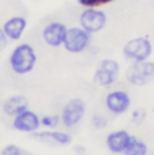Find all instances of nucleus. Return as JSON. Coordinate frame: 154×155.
I'll list each match as a JSON object with an SVG mask.
<instances>
[{"mask_svg": "<svg viewBox=\"0 0 154 155\" xmlns=\"http://www.w3.org/2000/svg\"><path fill=\"white\" fill-rule=\"evenodd\" d=\"M38 61V55L35 48L30 43H19L9 54V66L14 73L27 75L33 72Z\"/></svg>", "mask_w": 154, "mask_h": 155, "instance_id": "nucleus-1", "label": "nucleus"}, {"mask_svg": "<svg viewBox=\"0 0 154 155\" xmlns=\"http://www.w3.org/2000/svg\"><path fill=\"white\" fill-rule=\"evenodd\" d=\"M126 81L133 87H145L154 81V61H135L126 70Z\"/></svg>", "mask_w": 154, "mask_h": 155, "instance_id": "nucleus-2", "label": "nucleus"}, {"mask_svg": "<svg viewBox=\"0 0 154 155\" xmlns=\"http://www.w3.org/2000/svg\"><path fill=\"white\" fill-rule=\"evenodd\" d=\"M153 54V43L147 38L130 39L123 46V57L130 63L150 60Z\"/></svg>", "mask_w": 154, "mask_h": 155, "instance_id": "nucleus-3", "label": "nucleus"}, {"mask_svg": "<svg viewBox=\"0 0 154 155\" xmlns=\"http://www.w3.org/2000/svg\"><path fill=\"white\" fill-rule=\"evenodd\" d=\"M120 78V64L114 58H103L99 61L93 81L99 87H111Z\"/></svg>", "mask_w": 154, "mask_h": 155, "instance_id": "nucleus-4", "label": "nucleus"}, {"mask_svg": "<svg viewBox=\"0 0 154 155\" xmlns=\"http://www.w3.org/2000/svg\"><path fill=\"white\" fill-rule=\"evenodd\" d=\"M90 43H91V33H88L79 25L67 28L63 48L70 54H81L90 46Z\"/></svg>", "mask_w": 154, "mask_h": 155, "instance_id": "nucleus-5", "label": "nucleus"}, {"mask_svg": "<svg viewBox=\"0 0 154 155\" xmlns=\"http://www.w3.org/2000/svg\"><path fill=\"white\" fill-rule=\"evenodd\" d=\"M106 22H108L106 14L97 8H84L82 12L79 14V25L91 35L102 31Z\"/></svg>", "mask_w": 154, "mask_h": 155, "instance_id": "nucleus-6", "label": "nucleus"}, {"mask_svg": "<svg viewBox=\"0 0 154 155\" xmlns=\"http://www.w3.org/2000/svg\"><path fill=\"white\" fill-rule=\"evenodd\" d=\"M85 110H87V104L82 98L69 100L61 109V115H60L61 124L66 128H72V127L78 125L85 115Z\"/></svg>", "mask_w": 154, "mask_h": 155, "instance_id": "nucleus-7", "label": "nucleus"}, {"mask_svg": "<svg viewBox=\"0 0 154 155\" xmlns=\"http://www.w3.org/2000/svg\"><path fill=\"white\" fill-rule=\"evenodd\" d=\"M132 106V98L127 91L115 90L105 96V107L112 115H124Z\"/></svg>", "mask_w": 154, "mask_h": 155, "instance_id": "nucleus-8", "label": "nucleus"}, {"mask_svg": "<svg viewBox=\"0 0 154 155\" xmlns=\"http://www.w3.org/2000/svg\"><path fill=\"white\" fill-rule=\"evenodd\" d=\"M12 127H14V130H17L19 133L33 134L42 127V124H40V118L38 116V114H35L30 109H26V110L19 112L18 115L14 116Z\"/></svg>", "mask_w": 154, "mask_h": 155, "instance_id": "nucleus-9", "label": "nucleus"}, {"mask_svg": "<svg viewBox=\"0 0 154 155\" xmlns=\"http://www.w3.org/2000/svg\"><path fill=\"white\" fill-rule=\"evenodd\" d=\"M67 28L69 27H66L63 22L53 21V22H50V24H46L43 27V30H42V39H43V42L50 48H60L64 43Z\"/></svg>", "mask_w": 154, "mask_h": 155, "instance_id": "nucleus-10", "label": "nucleus"}, {"mask_svg": "<svg viewBox=\"0 0 154 155\" xmlns=\"http://www.w3.org/2000/svg\"><path fill=\"white\" fill-rule=\"evenodd\" d=\"M132 134L127 130H114L106 136V148L112 154H124L129 143H130Z\"/></svg>", "mask_w": 154, "mask_h": 155, "instance_id": "nucleus-11", "label": "nucleus"}, {"mask_svg": "<svg viewBox=\"0 0 154 155\" xmlns=\"http://www.w3.org/2000/svg\"><path fill=\"white\" fill-rule=\"evenodd\" d=\"M33 137L45 145H53V146H67L72 143V136L64 131H57L56 128H53V130L46 128V131L38 130L33 133Z\"/></svg>", "mask_w": 154, "mask_h": 155, "instance_id": "nucleus-12", "label": "nucleus"}, {"mask_svg": "<svg viewBox=\"0 0 154 155\" xmlns=\"http://www.w3.org/2000/svg\"><path fill=\"white\" fill-rule=\"evenodd\" d=\"M2 27H3L5 35L8 36V39L11 42H17V40L22 38V35H24V31L27 28V19L24 17H21V15H17V17L6 19Z\"/></svg>", "mask_w": 154, "mask_h": 155, "instance_id": "nucleus-13", "label": "nucleus"}, {"mask_svg": "<svg viewBox=\"0 0 154 155\" xmlns=\"http://www.w3.org/2000/svg\"><path fill=\"white\" fill-rule=\"evenodd\" d=\"M2 109H3V112L8 116H12L14 118L15 115H18L19 112L29 109V100L24 96H19V94L11 96L3 101Z\"/></svg>", "mask_w": 154, "mask_h": 155, "instance_id": "nucleus-14", "label": "nucleus"}, {"mask_svg": "<svg viewBox=\"0 0 154 155\" xmlns=\"http://www.w3.org/2000/svg\"><path fill=\"white\" fill-rule=\"evenodd\" d=\"M124 154L126 155H147L148 154V146L141 139H138L136 136H132L130 143H129V146H127V149H126Z\"/></svg>", "mask_w": 154, "mask_h": 155, "instance_id": "nucleus-15", "label": "nucleus"}, {"mask_svg": "<svg viewBox=\"0 0 154 155\" xmlns=\"http://www.w3.org/2000/svg\"><path fill=\"white\" fill-rule=\"evenodd\" d=\"M60 121H61L60 115H56V114H51V115H43L42 118H40V124H42V127H45V128H48V130L56 128L58 124H60Z\"/></svg>", "mask_w": 154, "mask_h": 155, "instance_id": "nucleus-16", "label": "nucleus"}, {"mask_svg": "<svg viewBox=\"0 0 154 155\" xmlns=\"http://www.w3.org/2000/svg\"><path fill=\"white\" fill-rule=\"evenodd\" d=\"M91 125L96 128V130H103V128H106V125H108V118L105 115H100V114H97L91 118Z\"/></svg>", "mask_w": 154, "mask_h": 155, "instance_id": "nucleus-17", "label": "nucleus"}, {"mask_svg": "<svg viewBox=\"0 0 154 155\" xmlns=\"http://www.w3.org/2000/svg\"><path fill=\"white\" fill-rule=\"evenodd\" d=\"M115 0H77L78 5L84 6V8H97V6H102V5H108V3H112Z\"/></svg>", "mask_w": 154, "mask_h": 155, "instance_id": "nucleus-18", "label": "nucleus"}, {"mask_svg": "<svg viewBox=\"0 0 154 155\" xmlns=\"http://www.w3.org/2000/svg\"><path fill=\"white\" fill-rule=\"evenodd\" d=\"M0 154L2 155H22V154H26V152L19 148L18 145L11 143V145H6V146L0 151Z\"/></svg>", "mask_w": 154, "mask_h": 155, "instance_id": "nucleus-19", "label": "nucleus"}, {"mask_svg": "<svg viewBox=\"0 0 154 155\" xmlns=\"http://www.w3.org/2000/svg\"><path fill=\"white\" fill-rule=\"evenodd\" d=\"M145 118H147V112H145L144 109H135V110L130 114V119H132V122L136 124V125H141V124L145 121Z\"/></svg>", "mask_w": 154, "mask_h": 155, "instance_id": "nucleus-20", "label": "nucleus"}, {"mask_svg": "<svg viewBox=\"0 0 154 155\" xmlns=\"http://www.w3.org/2000/svg\"><path fill=\"white\" fill-rule=\"evenodd\" d=\"M11 40L8 39V36L5 35V31H3V27H0V52L2 51H5L6 48H8V43H9Z\"/></svg>", "mask_w": 154, "mask_h": 155, "instance_id": "nucleus-21", "label": "nucleus"}, {"mask_svg": "<svg viewBox=\"0 0 154 155\" xmlns=\"http://www.w3.org/2000/svg\"><path fill=\"white\" fill-rule=\"evenodd\" d=\"M74 152H75V154H87V149L82 148V146H75V148H74Z\"/></svg>", "mask_w": 154, "mask_h": 155, "instance_id": "nucleus-22", "label": "nucleus"}]
</instances>
